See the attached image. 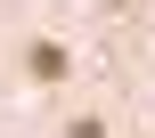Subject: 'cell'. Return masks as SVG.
<instances>
[{"instance_id":"cell-1","label":"cell","mask_w":155,"mask_h":138,"mask_svg":"<svg viewBox=\"0 0 155 138\" xmlns=\"http://www.w3.org/2000/svg\"><path fill=\"white\" fill-rule=\"evenodd\" d=\"M25 73H33V81H65V73H74L65 41H25Z\"/></svg>"}]
</instances>
